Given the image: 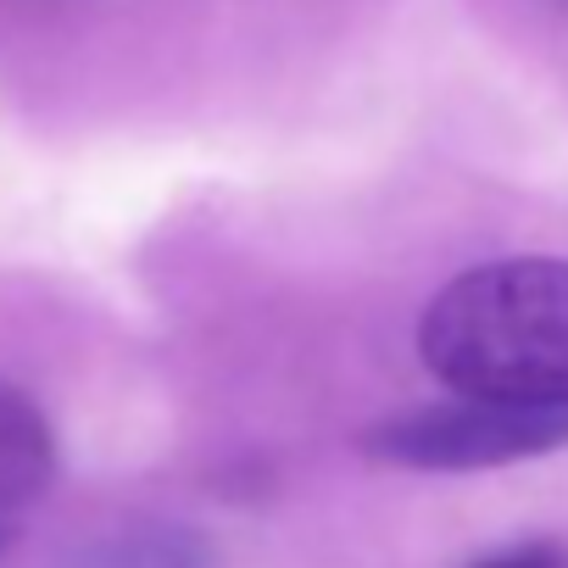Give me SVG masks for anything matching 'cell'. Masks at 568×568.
Segmentation results:
<instances>
[{
    "label": "cell",
    "instance_id": "1",
    "mask_svg": "<svg viewBox=\"0 0 568 568\" xmlns=\"http://www.w3.org/2000/svg\"><path fill=\"white\" fill-rule=\"evenodd\" d=\"M424 368L474 402L568 413V256H501L424 307Z\"/></svg>",
    "mask_w": 568,
    "mask_h": 568
},
{
    "label": "cell",
    "instance_id": "2",
    "mask_svg": "<svg viewBox=\"0 0 568 568\" xmlns=\"http://www.w3.org/2000/svg\"><path fill=\"white\" fill-rule=\"evenodd\" d=\"M557 446H568V413L501 407V402H474V396H446V402L413 407L363 435L368 457L396 463V468H424V474L501 468V463L546 457Z\"/></svg>",
    "mask_w": 568,
    "mask_h": 568
},
{
    "label": "cell",
    "instance_id": "3",
    "mask_svg": "<svg viewBox=\"0 0 568 568\" xmlns=\"http://www.w3.org/2000/svg\"><path fill=\"white\" fill-rule=\"evenodd\" d=\"M57 474V435L45 424V413L0 379V513L29 507L51 490Z\"/></svg>",
    "mask_w": 568,
    "mask_h": 568
},
{
    "label": "cell",
    "instance_id": "4",
    "mask_svg": "<svg viewBox=\"0 0 568 568\" xmlns=\"http://www.w3.org/2000/svg\"><path fill=\"white\" fill-rule=\"evenodd\" d=\"M68 568H206V540L184 524H118L79 546Z\"/></svg>",
    "mask_w": 568,
    "mask_h": 568
},
{
    "label": "cell",
    "instance_id": "5",
    "mask_svg": "<svg viewBox=\"0 0 568 568\" xmlns=\"http://www.w3.org/2000/svg\"><path fill=\"white\" fill-rule=\"evenodd\" d=\"M468 568H568V546L562 540H518V546H501Z\"/></svg>",
    "mask_w": 568,
    "mask_h": 568
},
{
    "label": "cell",
    "instance_id": "6",
    "mask_svg": "<svg viewBox=\"0 0 568 568\" xmlns=\"http://www.w3.org/2000/svg\"><path fill=\"white\" fill-rule=\"evenodd\" d=\"M0 546H7V529H0Z\"/></svg>",
    "mask_w": 568,
    "mask_h": 568
},
{
    "label": "cell",
    "instance_id": "7",
    "mask_svg": "<svg viewBox=\"0 0 568 568\" xmlns=\"http://www.w3.org/2000/svg\"><path fill=\"white\" fill-rule=\"evenodd\" d=\"M557 7H568V0H557Z\"/></svg>",
    "mask_w": 568,
    "mask_h": 568
}]
</instances>
